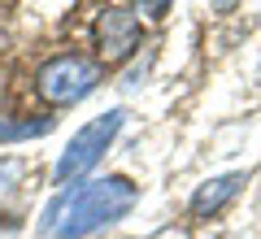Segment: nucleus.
Returning a JSON list of instances; mask_svg holds the SVG:
<instances>
[{
    "mask_svg": "<svg viewBox=\"0 0 261 239\" xmlns=\"http://www.w3.org/2000/svg\"><path fill=\"white\" fill-rule=\"evenodd\" d=\"M140 200V187L122 174L109 178H92V183H74L65 187L39 218V235H57V239H87L96 230L122 222Z\"/></svg>",
    "mask_w": 261,
    "mask_h": 239,
    "instance_id": "obj_1",
    "label": "nucleus"
},
{
    "mask_svg": "<svg viewBox=\"0 0 261 239\" xmlns=\"http://www.w3.org/2000/svg\"><path fill=\"white\" fill-rule=\"evenodd\" d=\"M100 78H105V65H100V61H92V57H79V52H61V57H53V61L39 65V74H35V92L44 96L48 104L65 109V104L87 100V96L100 87Z\"/></svg>",
    "mask_w": 261,
    "mask_h": 239,
    "instance_id": "obj_2",
    "label": "nucleus"
},
{
    "mask_svg": "<svg viewBox=\"0 0 261 239\" xmlns=\"http://www.w3.org/2000/svg\"><path fill=\"white\" fill-rule=\"evenodd\" d=\"M122 122H126V113H122V109H109V113H100L96 122H87L83 130H74L70 148H65V152L57 156V170H53V178H57L61 187H65V183L74 187L79 178H83L87 170H92L96 161L105 156V148H109V144H113V135L122 130Z\"/></svg>",
    "mask_w": 261,
    "mask_h": 239,
    "instance_id": "obj_3",
    "label": "nucleus"
},
{
    "mask_svg": "<svg viewBox=\"0 0 261 239\" xmlns=\"http://www.w3.org/2000/svg\"><path fill=\"white\" fill-rule=\"evenodd\" d=\"M140 39H144V22L135 9H126V5L100 9V18H96V48H100L105 65H122L140 48Z\"/></svg>",
    "mask_w": 261,
    "mask_h": 239,
    "instance_id": "obj_4",
    "label": "nucleus"
},
{
    "mask_svg": "<svg viewBox=\"0 0 261 239\" xmlns=\"http://www.w3.org/2000/svg\"><path fill=\"white\" fill-rule=\"evenodd\" d=\"M244 183H248V170L205 178V183L196 187V196H192V213H196V218H214V213H222L226 204L240 196V187H244Z\"/></svg>",
    "mask_w": 261,
    "mask_h": 239,
    "instance_id": "obj_5",
    "label": "nucleus"
},
{
    "mask_svg": "<svg viewBox=\"0 0 261 239\" xmlns=\"http://www.w3.org/2000/svg\"><path fill=\"white\" fill-rule=\"evenodd\" d=\"M53 130V118H27V122H5L0 118V144H13V139H35Z\"/></svg>",
    "mask_w": 261,
    "mask_h": 239,
    "instance_id": "obj_6",
    "label": "nucleus"
},
{
    "mask_svg": "<svg viewBox=\"0 0 261 239\" xmlns=\"http://www.w3.org/2000/svg\"><path fill=\"white\" fill-rule=\"evenodd\" d=\"M130 5H135L140 13H148V18H166V9L174 5V0H130Z\"/></svg>",
    "mask_w": 261,
    "mask_h": 239,
    "instance_id": "obj_7",
    "label": "nucleus"
},
{
    "mask_svg": "<svg viewBox=\"0 0 261 239\" xmlns=\"http://www.w3.org/2000/svg\"><path fill=\"white\" fill-rule=\"evenodd\" d=\"M218 9H235V5H240V0H214Z\"/></svg>",
    "mask_w": 261,
    "mask_h": 239,
    "instance_id": "obj_8",
    "label": "nucleus"
}]
</instances>
